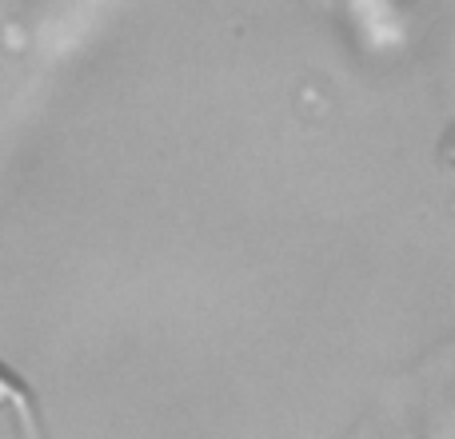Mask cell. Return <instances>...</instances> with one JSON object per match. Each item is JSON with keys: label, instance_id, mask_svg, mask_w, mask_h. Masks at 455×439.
Wrapping results in <instances>:
<instances>
[{"label": "cell", "instance_id": "1", "mask_svg": "<svg viewBox=\"0 0 455 439\" xmlns=\"http://www.w3.org/2000/svg\"><path fill=\"white\" fill-rule=\"evenodd\" d=\"M0 403H12V408L24 416V427H28V432H32V419H28V400H24V392H16V387L8 384V376H0Z\"/></svg>", "mask_w": 455, "mask_h": 439}]
</instances>
